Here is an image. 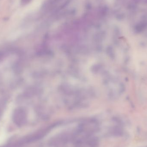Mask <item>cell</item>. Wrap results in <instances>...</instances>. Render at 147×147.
Instances as JSON below:
<instances>
[{
	"label": "cell",
	"instance_id": "1",
	"mask_svg": "<svg viewBox=\"0 0 147 147\" xmlns=\"http://www.w3.org/2000/svg\"><path fill=\"white\" fill-rule=\"evenodd\" d=\"M31 0H21V3L22 5H26L29 3Z\"/></svg>",
	"mask_w": 147,
	"mask_h": 147
}]
</instances>
